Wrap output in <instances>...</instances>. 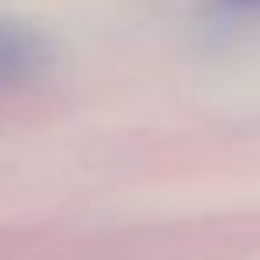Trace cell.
<instances>
[{
	"label": "cell",
	"instance_id": "6da1fadb",
	"mask_svg": "<svg viewBox=\"0 0 260 260\" xmlns=\"http://www.w3.org/2000/svg\"><path fill=\"white\" fill-rule=\"evenodd\" d=\"M47 61H50V47L43 32L15 18H0V86H18L40 75Z\"/></svg>",
	"mask_w": 260,
	"mask_h": 260
},
{
	"label": "cell",
	"instance_id": "7a4b0ae2",
	"mask_svg": "<svg viewBox=\"0 0 260 260\" xmlns=\"http://www.w3.org/2000/svg\"><path fill=\"white\" fill-rule=\"evenodd\" d=\"M221 4L235 11H260V0H221Z\"/></svg>",
	"mask_w": 260,
	"mask_h": 260
}]
</instances>
